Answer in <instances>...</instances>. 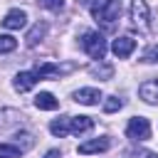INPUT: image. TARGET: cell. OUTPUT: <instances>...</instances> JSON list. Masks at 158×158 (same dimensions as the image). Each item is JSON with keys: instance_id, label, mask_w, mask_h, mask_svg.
Wrapping results in <instances>:
<instances>
[{"instance_id": "10", "label": "cell", "mask_w": 158, "mask_h": 158, "mask_svg": "<svg viewBox=\"0 0 158 158\" xmlns=\"http://www.w3.org/2000/svg\"><path fill=\"white\" fill-rule=\"evenodd\" d=\"M138 96H141L146 104H158V79L143 81V84L138 86Z\"/></svg>"}, {"instance_id": "5", "label": "cell", "mask_w": 158, "mask_h": 158, "mask_svg": "<svg viewBox=\"0 0 158 158\" xmlns=\"http://www.w3.org/2000/svg\"><path fill=\"white\" fill-rule=\"evenodd\" d=\"M133 49H136V40H131V37H116V40H114V44H111V52H114L118 59L131 57V54H133Z\"/></svg>"}, {"instance_id": "11", "label": "cell", "mask_w": 158, "mask_h": 158, "mask_svg": "<svg viewBox=\"0 0 158 158\" xmlns=\"http://www.w3.org/2000/svg\"><path fill=\"white\" fill-rule=\"evenodd\" d=\"M91 126H94V121L89 116H69V133H74V136L91 131Z\"/></svg>"}, {"instance_id": "12", "label": "cell", "mask_w": 158, "mask_h": 158, "mask_svg": "<svg viewBox=\"0 0 158 158\" xmlns=\"http://www.w3.org/2000/svg\"><path fill=\"white\" fill-rule=\"evenodd\" d=\"M35 106L42 109V111H54V109L59 106V101H57L49 91H40V94L35 96Z\"/></svg>"}, {"instance_id": "21", "label": "cell", "mask_w": 158, "mask_h": 158, "mask_svg": "<svg viewBox=\"0 0 158 158\" xmlns=\"http://www.w3.org/2000/svg\"><path fill=\"white\" fill-rule=\"evenodd\" d=\"M143 62H158V44L156 47H148L143 52Z\"/></svg>"}, {"instance_id": "1", "label": "cell", "mask_w": 158, "mask_h": 158, "mask_svg": "<svg viewBox=\"0 0 158 158\" xmlns=\"http://www.w3.org/2000/svg\"><path fill=\"white\" fill-rule=\"evenodd\" d=\"M84 7H89L91 17L96 22H101L104 27H114L118 12H121V5L118 0H79Z\"/></svg>"}, {"instance_id": "8", "label": "cell", "mask_w": 158, "mask_h": 158, "mask_svg": "<svg viewBox=\"0 0 158 158\" xmlns=\"http://www.w3.org/2000/svg\"><path fill=\"white\" fill-rule=\"evenodd\" d=\"M27 25V12L25 10H10L7 15H5V20H2V27L5 30H20V27H25Z\"/></svg>"}, {"instance_id": "15", "label": "cell", "mask_w": 158, "mask_h": 158, "mask_svg": "<svg viewBox=\"0 0 158 158\" xmlns=\"http://www.w3.org/2000/svg\"><path fill=\"white\" fill-rule=\"evenodd\" d=\"M62 69L57 67V64H40L37 69H35V74H37V79H47V77H57Z\"/></svg>"}, {"instance_id": "16", "label": "cell", "mask_w": 158, "mask_h": 158, "mask_svg": "<svg viewBox=\"0 0 158 158\" xmlns=\"http://www.w3.org/2000/svg\"><path fill=\"white\" fill-rule=\"evenodd\" d=\"M91 74H96L99 79H111V77H114V67H111V64H104V62L99 59V64L91 67Z\"/></svg>"}, {"instance_id": "18", "label": "cell", "mask_w": 158, "mask_h": 158, "mask_svg": "<svg viewBox=\"0 0 158 158\" xmlns=\"http://www.w3.org/2000/svg\"><path fill=\"white\" fill-rule=\"evenodd\" d=\"M17 47V40L12 35H0V54H7Z\"/></svg>"}, {"instance_id": "7", "label": "cell", "mask_w": 158, "mask_h": 158, "mask_svg": "<svg viewBox=\"0 0 158 158\" xmlns=\"http://www.w3.org/2000/svg\"><path fill=\"white\" fill-rule=\"evenodd\" d=\"M74 101L84 104V106H96L101 101V91L94 89V86H86V89H77L74 91Z\"/></svg>"}, {"instance_id": "20", "label": "cell", "mask_w": 158, "mask_h": 158, "mask_svg": "<svg viewBox=\"0 0 158 158\" xmlns=\"http://www.w3.org/2000/svg\"><path fill=\"white\" fill-rule=\"evenodd\" d=\"M42 7H47V10H62V5H64V0H37Z\"/></svg>"}, {"instance_id": "13", "label": "cell", "mask_w": 158, "mask_h": 158, "mask_svg": "<svg viewBox=\"0 0 158 158\" xmlns=\"http://www.w3.org/2000/svg\"><path fill=\"white\" fill-rule=\"evenodd\" d=\"M44 35H47V22H37V25L27 32V37H25V40H27V47H35Z\"/></svg>"}, {"instance_id": "6", "label": "cell", "mask_w": 158, "mask_h": 158, "mask_svg": "<svg viewBox=\"0 0 158 158\" xmlns=\"http://www.w3.org/2000/svg\"><path fill=\"white\" fill-rule=\"evenodd\" d=\"M111 146V141L106 138V136H101V138H91V141H84V143H79V153L81 156H91V153H101V151H106Z\"/></svg>"}, {"instance_id": "22", "label": "cell", "mask_w": 158, "mask_h": 158, "mask_svg": "<svg viewBox=\"0 0 158 158\" xmlns=\"http://www.w3.org/2000/svg\"><path fill=\"white\" fill-rule=\"evenodd\" d=\"M44 158H62V153L57 151V148H52V151H47V156Z\"/></svg>"}, {"instance_id": "19", "label": "cell", "mask_w": 158, "mask_h": 158, "mask_svg": "<svg viewBox=\"0 0 158 158\" xmlns=\"http://www.w3.org/2000/svg\"><path fill=\"white\" fill-rule=\"evenodd\" d=\"M121 106H123V101H121L118 96H109V99L104 101V111H106V114H114V111H118Z\"/></svg>"}, {"instance_id": "14", "label": "cell", "mask_w": 158, "mask_h": 158, "mask_svg": "<svg viewBox=\"0 0 158 158\" xmlns=\"http://www.w3.org/2000/svg\"><path fill=\"white\" fill-rule=\"evenodd\" d=\"M49 131L54 133V136H69V116H59V118H54L52 123H49Z\"/></svg>"}, {"instance_id": "3", "label": "cell", "mask_w": 158, "mask_h": 158, "mask_svg": "<svg viewBox=\"0 0 158 158\" xmlns=\"http://www.w3.org/2000/svg\"><path fill=\"white\" fill-rule=\"evenodd\" d=\"M131 25L141 32L151 30V10H148L146 0H131Z\"/></svg>"}, {"instance_id": "4", "label": "cell", "mask_w": 158, "mask_h": 158, "mask_svg": "<svg viewBox=\"0 0 158 158\" xmlns=\"http://www.w3.org/2000/svg\"><path fill=\"white\" fill-rule=\"evenodd\" d=\"M126 136L133 141H148L151 138V121L143 116H133L126 126Z\"/></svg>"}, {"instance_id": "23", "label": "cell", "mask_w": 158, "mask_h": 158, "mask_svg": "<svg viewBox=\"0 0 158 158\" xmlns=\"http://www.w3.org/2000/svg\"><path fill=\"white\" fill-rule=\"evenodd\" d=\"M146 158H158V156L156 153H146Z\"/></svg>"}, {"instance_id": "17", "label": "cell", "mask_w": 158, "mask_h": 158, "mask_svg": "<svg viewBox=\"0 0 158 158\" xmlns=\"http://www.w3.org/2000/svg\"><path fill=\"white\" fill-rule=\"evenodd\" d=\"M22 151L20 146H12V143H0V158H20Z\"/></svg>"}, {"instance_id": "2", "label": "cell", "mask_w": 158, "mask_h": 158, "mask_svg": "<svg viewBox=\"0 0 158 158\" xmlns=\"http://www.w3.org/2000/svg\"><path fill=\"white\" fill-rule=\"evenodd\" d=\"M81 47H84V52L91 57V59H104V54H106V40H104V35L101 32H94V30H86L84 35H81Z\"/></svg>"}, {"instance_id": "9", "label": "cell", "mask_w": 158, "mask_h": 158, "mask_svg": "<svg viewBox=\"0 0 158 158\" xmlns=\"http://www.w3.org/2000/svg\"><path fill=\"white\" fill-rule=\"evenodd\" d=\"M37 84V74L35 72H20V74H15V79H12V86L22 94V91H30L32 86Z\"/></svg>"}]
</instances>
